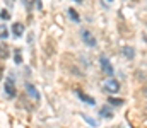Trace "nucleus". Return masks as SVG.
Here are the masks:
<instances>
[{
    "mask_svg": "<svg viewBox=\"0 0 147 128\" xmlns=\"http://www.w3.org/2000/svg\"><path fill=\"white\" fill-rule=\"evenodd\" d=\"M108 101H110V104H113V106H121L123 104V99H116V97H110Z\"/></svg>",
    "mask_w": 147,
    "mask_h": 128,
    "instance_id": "12",
    "label": "nucleus"
},
{
    "mask_svg": "<svg viewBox=\"0 0 147 128\" xmlns=\"http://www.w3.org/2000/svg\"><path fill=\"white\" fill-rule=\"evenodd\" d=\"M106 2H113V0H106Z\"/></svg>",
    "mask_w": 147,
    "mask_h": 128,
    "instance_id": "19",
    "label": "nucleus"
},
{
    "mask_svg": "<svg viewBox=\"0 0 147 128\" xmlns=\"http://www.w3.org/2000/svg\"><path fill=\"white\" fill-rule=\"evenodd\" d=\"M77 96H79V97H80V99H82L84 103H87V104H91V106H94V104H96V101H94V99H92L91 96H86V94H84L82 90H77Z\"/></svg>",
    "mask_w": 147,
    "mask_h": 128,
    "instance_id": "5",
    "label": "nucleus"
},
{
    "mask_svg": "<svg viewBox=\"0 0 147 128\" xmlns=\"http://www.w3.org/2000/svg\"><path fill=\"white\" fill-rule=\"evenodd\" d=\"M7 36H9V29L2 24V26H0V40H5Z\"/></svg>",
    "mask_w": 147,
    "mask_h": 128,
    "instance_id": "11",
    "label": "nucleus"
},
{
    "mask_svg": "<svg viewBox=\"0 0 147 128\" xmlns=\"http://www.w3.org/2000/svg\"><path fill=\"white\" fill-rule=\"evenodd\" d=\"M82 40H84V43H86L87 46H91V48L96 46V38H94L87 29H82Z\"/></svg>",
    "mask_w": 147,
    "mask_h": 128,
    "instance_id": "3",
    "label": "nucleus"
},
{
    "mask_svg": "<svg viewBox=\"0 0 147 128\" xmlns=\"http://www.w3.org/2000/svg\"><path fill=\"white\" fill-rule=\"evenodd\" d=\"M69 14H70V17H72V21H75V22H79L80 21V17H79V14L74 10V9H69Z\"/></svg>",
    "mask_w": 147,
    "mask_h": 128,
    "instance_id": "13",
    "label": "nucleus"
},
{
    "mask_svg": "<svg viewBox=\"0 0 147 128\" xmlns=\"http://www.w3.org/2000/svg\"><path fill=\"white\" fill-rule=\"evenodd\" d=\"M5 92H7L9 96H12V97L16 96V87H14V82H12V80H7V82H5Z\"/></svg>",
    "mask_w": 147,
    "mask_h": 128,
    "instance_id": "6",
    "label": "nucleus"
},
{
    "mask_svg": "<svg viewBox=\"0 0 147 128\" xmlns=\"http://www.w3.org/2000/svg\"><path fill=\"white\" fill-rule=\"evenodd\" d=\"M9 56V48H7V44H0V60H3V58H7Z\"/></svg>",
    "mask_w": 147,
    "mask_h": 128,
    "instance_id": "9",
    "label": "nucleus"
},
{
    "mask_svg": "<svg viewBox=\"0 0 147 128\" xmlns=\"http://www.w3.org/2000/svg\"><path fill=\"white\" fill-rule=\"evenodd\" d=\"M99 65H101V68H103V72H105L106 75H110L111 77V75L115 74V72H113V67H111V63H110V60H108L105 55L99 58Z\"/></svg>",
    "mask_w": 147,
    "mask_h": 128,
    "instance_id": "2",
    "label": "nucleus"
},
{
    "mask_svg": "<svg viewBox=\"0 0 147 128\" xmlns=\"http://www.w3.org/2000/svg\"><path fill=\"white\" fill-rule=\"evenodd\" d=\"M0 19H9V12L7 10H2L0 12Z\"/></svg>",
    "mask_w": 147,
    "mask_h": 128,
    "instance_id": "15",
    "label": "nucleus"
},
{
    "mask_svg": "<svg viewBox=\"0 0 147 128\" xmlns=\"http://www.w3.org/2000/svg\"><path fill=\"white\" fill-rule=\"evenodd\" d=\"M14 60H16V63H21V62H22V58H21V50H16V58H14Z\"/></svg>",
    "mask_w": 147,
    "mask_h": 128,
    "instance_id": "14",
    "label": "nucleus"
},
{
    "mask_svg": "<svg viewBox=\"0 0 147 128\" xmlns=\"http://www.w3.org/2000/svg\"><path fill=\"white\" fill-rule=\"evenodd\" d=\"M77 2H82V0H77Z\"/></svg>",
    "mask_w": 147,
    "mask_h": 128,
    "instance_id": "20",
    "label": "nucleus"
},
{
    "mask_svg": "<svg viewBox=\"0 0 147 128\" xmlns=\"http://www.w3.org/2000/svg\"><path fill=\"white\" fill-rule=\"evenodd\" d=\"M103 89L106 90V92H110V94H116L118 90H120V82L116 80V79H106L105 82H103Z\"/></svg>",
    "mask_w": 147,
    "mask_h": 128,
    "instance_id": "1",
    "label": "nucleus"
},
{
    "mask_svg": "<svg viewBox=\"0 0 147 128\" xmlns=\"http://www.w3.org/2000/svg\"><path fill=\"white\" fill-rule=\"evenodd\" d=\"M36 0H24V3H26V7H31L33 3H34Z\"/></svg>",
    "mask_w": 147,
    "mask_h": 128,
    "instance_id": "17",
    "label": "nucleus"
},
{
    "mask_svg": "<svg viewBox=\"0 0 147 128\" xmlns=\"http://www.w3.org/2000/svg\"><path fill=\"white\" fill-rule=\"evenodd\" d=\"M101 116L103 118H113V111L110 108H101Z\"/></svg>",
    "mask_w": 147,
    "mask_h": 128,
    "instance_id": "10",
    "label": "nucleus"
},
{
    "mask_svg": "<svg viewBox=\"0 0 147 128\" xmlns=\"http://www.w3.org/2000/svg\"><path fill=\"white\" fill-rule=\"evenodd\" d=\"M26 89H28V92L31 94V97H33V99H36V101L39 99V92H38V90L31 84H26Z\"/></svg>",
    "mask_w": 147,
    "mask_h": 128,
    "instance_id": "7",
    "label": "nucleus"
},
{
    "mask_svg": "<svg viewBox=\"0 0 147 128\" xmlns=\"http://www.w3.org/2000/svg\"><path fill=\"white\" fill-rule=\"evenodd\" d=\"M0 74H2V63H0Z\"/></svg>",
    "mask_w": 147,
    "mask_h": 128,
    "instance_id": "18",
    "label": "nucleus"
},
{
    "mask_svg": "<svg viewBox=\"0 0 147 128\" xmlns=\"http://www.w3.org/2000/svg\"><path fill=\"white\" fill-rule=\"evenodd\" d=\"M12 31H14V34H16V36H21V34H22V31H24V26H22L21 22H16V24L12 26Z\"/></svg>",
    "mask_w": 147,
    "mask_h": 128,
    "instance_id": "8",
    "label": "nucleus"
},
{
    "mask_svg": "<svg viewBox=\"0 0 147 128\" xmlns=\"http://www.w3.org/2000/svg\"><path fill=\"white\" fill-rule=\"evenodd\" d=\"M121 55H123L127 60H132V58L135 56V50H134L132 46H123V48H121Z\"/></svg>",
    "mask_w": 147,
    "mask_h": 128,
    "instance_id": "4",
    "label": "nucleus"
},
{
    "mask_svg": "<svg viewBox=\"0 0 147 128\" xmlns=\"http://www.w3.org/2000/svg\"><path fill=\"white\" fill-rule=\"evenodd\" d=\"M84 120H86V121H87L89 125H92V127H96V125H98V123H96L94 120H91V118H87V116H84Z\"/></svg>",
    "mask_w": 147,
    "mask_h": 128,
    "instance_id": "16",
    "label": "nucleus"
}]
</instances>
